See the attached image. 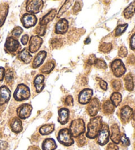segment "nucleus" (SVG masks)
Instances as JSON below:
<instances>
[{"instance_id": "obj_51", "label": "nucleus", "mask_w": 135, "mask_h": 150, "mask_svg": "<svg viewBox=\"0 0 135 150\" xmlns=\"http://www.w3.org/2000/svg\"><path fill=\"white\" fill-rule=\"evenodd\" d=\"M8 147V143L7 142L0 139V150H6Z\"/></svg>"}, {"instance_id": "obj_3", "label": "nucleus", "mask_w": 135, "mask_h": 150, "mask_svg": "<svg viewBox=\"0 0 135 150\" xmlns=\"http://www.w3.org/2000/svg\"><path fill=\"white\" fill-rule=\"evenodd\" d=\"M14 99L17 101H23L28 100L30 97V91L27 85L25 84L18 85L16 90L14 92Z\"/></svg>"}, {"instance_id": "obj_34", "label": "nucleus", "mask_w": 135, "mask_h": 150, "mask_svg": "<svg viewBox=\"0 0 135 150\" xmlns=\"http://www.w3.org/2000/svg\"><path fill=\"white\" fill-rule=\"evenodd\" d=\"M127 27H128V24L119 25L115 29V35L116 37H119V36H121L122 34H123L126 31Z\"/></svg>"}, {"instance_id": "obj_2", "label": "nucleus", "mask_w": 135, "mask_h": 150, "mask_svg": "<svg viewBox=\"0 0 135 150\" xmlns=\"http://www.w3.org/2000/svg\"><path fill=\"white\" fill-rule=\"evenodd\" d=\"M72 136L77 138L85 132V124L81 118L73 120L70 125L69 129Z\"/></svg>"}, {"instance_id": "obj_32", "label": "nucleus", "mask_w": 135, "mask_h": 150, "mask_svg": "<svg viewBox=\"0 0 135 150\" xmlns=\"http://www.w3.org/2000/svg\"><path fill=\"white\" fill-rule=\"evenodd\" d=\"M72 1H66L65 2V4L63 5V6H62L61 9H59L58 14V15H57V17L60 18L61 15L70 8V7L72 6Z\"/></svg>"}, {"instance_id": "obj_37", "label": "nucleus", "mask_w": 135, "mask_h": 150, "mask_svg": "<svg viewBox=\"0 0 135 150\" xmlns=\"http://www.w3.org/2000/svg\"><path fill=\"white\" fill-rule=\"evenodd\" d=\"M94 66L98 68L101 69H106L108 68L107 64L105 63V61L102 60L101 59H96L94 63Z\"/></svg>"}, {"instance_id": "obj_9", "label": "nucleus", "mask_w": 135, "mask_h": 150, "mask_svg": "<svg viewBox=\"0 0 135 150\" xmlns=\"http://www.w3.org/2000/svg\"><path fill=\"white\" fill-rule=\"evenodd\" d=\"M32 110V107L30 104H28V103L22 104L17 109L18 117L20 119H27L30 116Z\"/></svg>"}, {"instance_id": "obj_14", "label": "nucleus", "mask_w": 135, "mask_h": 150, "mask_svg": "<svg viewBox=\"0 0 135 150\" xmlns=\"http://www.w3.org/2000/svg\"><path fill=\"white\" fill-rule=\"evenodd\" d=\"M69 28V22L65 19H62L56 23L55 33L58 35H64L67 32Z\"/></svg>"}, {"instance_id": "obj_28", "label": "nucleus", "mask_w": 135, "mask_h": 150, "mask_svg": "<svg viewBox=\"0 0 135 150\" xmlns=\"http://www.w3.org/2000/svg\"><path fill=\"white\" fill-rule=\"evenodd\" d=\"M124 85L127 91H132L134 89V82L133 77L131 74H128L124 77Z\"/></svg>"}, {"instance_id": "obj_56", "label": "nucleus", "mask_w": 135, "mask_h": 150, "mask_svg": "<svg viewBox=\"0 0 135 150\" xmlns=\"http://www.w3.org/2000/svg\"><path fill=\"white\" fill-rule=\"evenodd\" d=\"M132 118H133V120H134V121H135V110L134 111V112H133V114H132Z\"/></svg>"}, {"instance_id": "obj_45", "label": "nucleus", "mask_w": 135, "mask_h": 150, "mask_svg": "<svg viewBox=\"0 0 135 150\" xmlns=\"http://www.w3.org/2000/svg\"><path fill=\"white\" fill-rule=\"evenodd\" d=\"M80 10H81V6H80L79 1H76L74 5L73 9H72L73 13L75 14H76L78 12H79Z\"/></svg>"}, {"instance_id": "obj_48", "label": "nucleus", "mask_w": 135, "mask_h": 150, "mask_svg": "<svg viewBox=\"0 0 135 150\" xmlns=\"http://www.w3.org/2000/svg\"><path fill=\"white\" fill-rule=\"evenodd\" d=\"M51 45L53 48H57L58 46L61 45V42L58 38H53V39L51 40Z\"/></svg>"}, {"instance_id": "obj_11", "label": "nucleus", "mask_w": 135, "mask_h": 150, "mask_svg": "<svg viewBox=\"0 0 135 150\" xmlns=\"http://www.w3.org/2000/svg\"><path fill=\"white\" fill-rule=\"evenodd\" d=\"M21 23L23 27L26 28L34 27L37 23V17L35 15L26 13L21 18Z\"/></svg>"}, {"instance_id": "obj_27", "label": "nucleus", "mask_w": 135, "mask_h": 150, "mask_svg": "<svg viewBox=\"0 0 135 150\" xmlns=\"http://www.w3.org/2000/svg\"><path fill=\"white\" fill-rule=\"evenodd\" d=\"M54 130H55V125L53 124H49V125H45L41 126L39 130V132L41 135L43 136L49 135L52 133Z\"/></svg>"}, {"instance_id": "obj_19", "label": "nucleus", "mask_w": 135, "mask_h": 150, "mask_svg": "<svg viewBox=\"0 0 135 150\" xmlns=\"http://www.w3.org/2000/svg\"><path fill=\"white\" fill-rule=\"evenodd\" d=\"M58 122L62 125L68 122L69 117V110L66 108H62L58 111Z\"/></svg>"}, {"instance_id": "obj_33", "label": "nucleus", "mask_w": 135, "mask_h": 150, "mask_svg": "<svg viewBox=\"0 0 135 150\" xmlns=\"http://www.w3.org/2000/svg\"><path fill=\"white\" fill-rule=\"evenodd\" d=\"M113 46L111 43H107V42H103L99 46V50L101 52L107 54L112 50Z\"/></svg>"}, {"instance_id": "obj_49", "label": "nucleus", "mask_w": 135, "mask_h": 150, "mask_svg": "<svg viewBox=\"0 0 135 150\" xmlns=\"http://www.w3.org/2000/svg\"><path fill=\"white\" fill-rule=\"evenodd\" d=\"M106 150H119V147L114 143H110L108 144Z\"/></svg>"}, {"instance_id": "obj_7", "label": "nucleus", "mask_w": 135, "mask_h": 150, "mask_svg": "<svg viewBox=\"0 0 135 150\" xmlns=\"http://www.w3.org/2000/svg\"><path fill=\"white\" fill-rule=\"evenodd\" d=\"M43 6L44 1L41 0H28L27 1L26 9L28 12L36 14L42 9Z\"/></svg>"}, {"instance_id": "obj_38", "label": "nucleus", "mask_w": 135, "mask_h": 150, "mask_svg": "<svg viewBox=\"0 0 135 150\" xmlns=\"http://www.w3.org/2000/svg\"><path fill=\"white\" fill-rule=\"evenodd\" d=\"M120 142H121V144L123 146H126V147L129 146L130 144H131V142H130L129 138H127V136L124 134H123L122 135H121Z\"/></svg>"}, {"instance_id": "obj_16", "label": "nucleus", "mask_w": 135, "mask_h": 150, "mask_svg": "<svg viewBox=\"0 0 135 150\" xmlns=\"http://www.w3.org/2000/svg\"><path fill=\"white\" fill-rule=\"evenodd\" d=\"M11 98V91L6 85L0 87V106L4 105L9 101Z\"/></svg>"}, {"instance_id": "obj_6", "label": "nucleus", "mask_w": 135, "mask_h": 150, "mask_svg": "<svg viewBox=\"0 0 135 150\" xmlns=\"http://www.w3.org/2000/svg\"><path fill=\"white\" fill-rule=\"evenodd\" d=\"M110 132L108 125H106V124H103V125H102V128H101L99 133L98 134V144H100V146H104V145L107 144L109 142V139H110Z\"/></svg>"}, {"instance_id": "obj_13", "label": "nucleus", "mask_w": 135, "mask_h": 150, "mask_svg": "<svg viewBox=\"0 0 135 150\" xmlns=\"http://www.w3.org/2000/svg\"><path fill=\"white\" fill-rule=\"evenodd\" d=\"M93 90L91 89H84L80 91L79 95V102L82 105H86L92 99Z\"/></svg>"}, {"instance_id": "obj_50", "label": "nucleus", "mask_w": 135, "mask_h": 150, "mask_svg": "<svg viewBox=\"0 0 135 150\" xmlns=\"http://www.w3.org/2000/svg\"><path fill=\"white\" fill-rule=\"evenodd\" d=\"M127 63L131 64V65H134V64H135V56L133 55V54L130 55L128 57V58H127Z\"/></svg>"}, {"instance_id": "obj_1", "label": "nucleus", "mask_w": 135, "mask_h": 150, "mask_svg": "<svg viewBox=\"0 0 135 150\" xmlns=\"http://www.w3.org/2000/svg\"><path fill=\"white\" fill-rule=\"evenodd\" d=\"M102 126V116H96L90 119L88 125V132L86 136L90 139H94L98 136Z\"/></svg>"}, {"instance_id": "obj_18", "label": "nucleus", "mask_w": 135, "mask_h": 150, "mask_svg": "<svg viewBox=\"0 0 135 150\" xmlns=\"http://www.w3.org/2000/svg\"><path fill=\"white\" fill-rule=\"evenodd\" d=\"M10 127L11 128V130L14 133L19 134L21 132L22 130V122L20 120V118L15 117L12 119L10 122Z\"/></svg>"}, {"instance_id": "obj_30", "label": "nucleus", "mask_w": 135, "mask_h": 150, "mask_svg": "<svg viewBox=\"0 0 135 150\" xmlns=\"http://www.w3.org/2000/svg\"><path fill=\"white\" fill-rule=\"evenodd\" d=\"M110 100L113 105L115 106V107H118L122 100V95L119 92H114L111 95Z\"/></svg>"}, {"instance_id": "obj_43", "label": "nucleus", "mask_w": 135, "mask_h": 150, "mask_svg": "<svg viewBox=\"0 0 135 150\" xmlns=\"http://www.w3.org/2000/svg\"><path fill=\"white\" fill-rule=\"evenodd\" d=\"M97 80L99 81V84H100V87L102 88L103 90H104V91H106V90L108 89V83H106L105 81L104 80H103L100 78H96Z\"/></svg>"}, {"instance_id": "obj_31", "label": "nucleus", "mask_w": 135, "mask_h": 150, "mask_svg": "<svg viewBox=\"0 0 135 150\" xmlns=\"http://www.w3.org/2000/svg\"><path fill=\"white\" fill-rule=\"evenodd\" d=\"M54 68H55V63H54V62L50 61L41 67V68L40 69V71L43 74H48L50 72H51Z\"/></svg>"}, {"instance_id": "obj_41", "label": "nucleus", "mask_w": 135, "mask_h": 150, "mask_svg": "<svg viewBox=\"0 0 135 150\" xmlns=\"http://www.w3.org/2000/svg\"><path fill=\"white\" fill-rule=\"evenodd\" d=\"M112 87L115 91H119L121 88V82L118 81V80H113L112 81Z\"/></svg>"}, {"instance_id": "obj_57", "label": "nucleus", "mask_w": 135, "mask_h": 150, "mask_svg": "<svg viewBox=\"0 0 135 150\" xmlns=\"http://www.w3.org/2000/svg\"><path fill=\"white\" fill-rule=\"evenodd\" d=\"M134 150H135V144H134Z\"/></svg>"}, {"instance_id": "obj_8", "label": "nucleus", "mask_w": 135, "mask_h": 150, "mask_svg": "<svg viewBox=\"0 0 135 150\" xmlns=\"http://www.w3.org/2000/svg\"><path fill=\"white\" fill-rule=\"evenodd\" d=\"M20 43L16 38L9 37L6 39L5 43V49L10 54H14L20 48Z\"/></svg>"}, {"instance_id": "obj_54", "label": "nucleus", "mask_w": 135, "mask_h": 150, "mask_svg": "<svg viewBox=\"0 0 135 150\" xmlns=\"http://www.w3.org/2000/svg\"><path fill=\"white\" fill-rule=\"evenodd\" d=\"M28 150H40V149L37 146H31L29 147Z\"/></svg>"}, {"instance_id": "obj_26", "label": "nucleus", "mask_w": 135, "mask_h": 150, "mask_svg": "<svg viewBox=\"0 0 135 150\" xmlns=\"http://www.w3.org/2000/svg\"><path fill=\"white\" fill-rule=\"evenodd\" d=\"M135 13V1H132L129 4V6L124 10L123 15L125 19H129L133 16Z\"/></svg>"}, {"instance_id": "obj_17", "label": "nucleus", "mask_w": 135, "mask_h": 150, "mask_svg": "<svg viewBox=\"0 0 135 150\" xmlns=\"http://www.w3.org/2000/svg\"><path fill=\"white\" fill-rule=\"evenodd\" d=\"M111 139L114 144H118L120 142L121 133L119 126L117 124H114L111 127Z\"/></svg>"}, {"instance_id": "obj_4", "label": "nucleus", "mask_w": 135, "mask_h": 150, "mask_svg": "<svg viewBox=\"0 0 135 150\" xmlns=\"http://www.w3.org/2000/svg\"><path fill=\"white\" fill-rule=\"evenodd\" d=\"M58 140L65 146H71L74 144V139L68 128L61 129L59 132Z\"/></svg>"}, {"instance_id": "obj_55", "label": "nucleus", "mask_w": 135, "mask_h": 150, "mask_svg": "<svg viewBox=\"0 0 135 150\" xmlns=\"http://www.w3.org/2000/svg\"><path fill=\"white\" fill-rule=\"evenodd\" d=\"M90 42H91V40H90V37H88L84 41V44L85 45H88V44H90Z\"/></svg>"}, {"instance_id": "obj_53", "label": "nucleus", "mask_w": 135, "mask_h": 150, "mask_svg": "<svg viewBox=\"0 0 135 150\" xmlns=\"http://www.w3.org/2000/svg\"><path fill=\"white\" fill-rule=\"evenodd\" d=\"M28 38H29V37H28V36L27 35H25L22 36L21 39H20V41H21L23 45H26L28 43Z\"/></svg>"}, {"instance_id": "obj_22", "label": "nucleus", "mask_w": 135, "mask_h": 150, "mask_svg": "<svg viewBox=\"0 0 135 150\" xmlns=\"http://www.w3.org/2000/svg\"><path fill=\"white\" fill-rule=\"evenodd\" d=\"M56 14H57V10L56 9H51V11H49L48 14L44 15V16L40 19V25H42V26L47 25L51 21L55 18Z\"/></svg>"}, {"instance_id": "obj_46", "label": "nucleus", "mask_w": 135, "mask_h": 150, "mask_svg": "<svg viewBox=\"0 0 135 150\" xmlns=\"http://www.w3.org/2000/svg\"><path fill=\"white\" fill-rule=\"evenodd\" d=\"M130 48L131 50H135V33L132 35L130 39Z\"/></svg>"}, {"instance_id": "obj_25", "label": "nucleus", "mask_w": 135, "mask_h": 150, "mask_svg": "<svg viewBox=\"0 0 135 150\" xmlns=\"http://www.w3.org/2000/svg\"><path fill=\"white\" fill-rule=\"evenodd\" d=\"M9 10V6L7 4L0 5V27H1L5 23L7 16Z\"/></svg>"}, {"instance_id": "obj_39", "label": "nucleus", "mask_w": 135, "mask_h": 150, "mask_svg": "<svg viewBox=\"0 0 135 150\" xmlns=\"http://www.w3.org/2000/svg\"><path fill=\"white\" fill-rule=\"evenodd\" d=\"M22 32H23V30L21 27H16L13 28V30H12L11 34L13 36V37L18 38L20 37V35L22 34Z\"/></svg>"}, {"instance_id": "obj_10", "label": "nucleus", "mask_w": 135, "mask_h": 150, "mask_svg": "<svg viewBox=\"0 0 135 150\" xmlns=\"http://www.w3.org/2000/svg\"><path fill=\"white\" fill-rule=\"evenodd\" d=\"M100 110V100H98L96 97H94L90 100V101L88 103L87 107L88 113L89 114L90 116H96L97 114Z\"/></svg>"}, {"instance_id": "obj_20", "label": "nucleus", "mask_w": 135, "mask_h": 150, "mask_svg": "<svg viewBox=\"0 0 135 150\" xmlns=\"http://www.w3.org/2000/svg\"><path fill=\"white\" fill-rule=\"evenodd\" d=\"M46 56H47V53H46V51L43 50L38 52L32 62V68L34 69H36L40 67L46 58Z\"/></svg>"}, {"instance_id": "obj_23", "label": "nucleus", "mask_w": 135, "mask_h": 150, "mask_svg": "<svg viewBox=\"0 0 135 150\" xmlns=\"http://www.w3.org/2000/svg\"><path fill=\"white\" fill-rule=\"evenodd\" d=\"M18 58L26 64H29L32 59V56L27 48L23 49L18 54Z\"/></svg>"}, {"instance_id": "obj_47", "label": "nucleus", "mask_w": 135, "mask_h": 150, "mask_svg": "<svg viewBox=\"0 0 135 150\" xmlns=\"http://www.w3.org/2000/svg\"><path fill=\"white\" fill-rule=\"evenodd\" d=\"M96 59H97L96 57L94 54H92V55H90L89 56V58H88V62H87L88 64H89V65H90V66L94 65V63H95Z\"/></svg>"}, {"instance_id": "obj_52", "label": "nucleus", "mask_w": 135, "mask_h": 150, "mask_svg": "<svg viewBox=\"0 0 135 150\" xmlns=\"http://www.w3.org/2000/svg\"><path fill=\"white\" fill-rule=\"evenodd\" d=\"M6 70L3 67H0V81H2L5 77Z\"/></svg>"}, {"instance_id": "obj_36", "label": "nucleus", "mask_w": 135, "mask_h": 150, "mask_svg": "<svg viewBox=\"0 0 135 150\" xmlns=\"http://www.w3.org/2000/svg\"><path fill=\"white\" fill-rule=\"evenodd\" d=\"M46 32V26H42V25H39L35 29V33L37 34V36L38 37H43L45 35Z\"/></svg>"}, {"instance_id": "obj_44", "label": "nucleus", "mask_w": 135, "mask_h": 150, "mask_svg": "<svg viewBox=\"0 0 135 150\" xmlns=\"http://www.w3.org/2000/svg\"><path fill=\"white\" fill-rule=\"evenodd\" d=\"M65 104L66 106H68V107H71V106L73 105V97L71 95L67 96L65 100Z\"/></svg>"}, {"instance_id": "obj_40", "label": "nucleus", "mask_w": 135, "mask_h": 150, "mask_svg": "<svg viewBox=\"0 0 135 150\" xmlns=\"http://www.w3.org/2000/svg\"><path fill=\"white\" fill-rule=\"evenodd\" d=\"M119 56L121 57V58H124L127 56L128 54V51H127V49L125 46H121V47L119 48V52H118Z\"/></svg>"}, {"instance_id": "obj_24", "label": "nucleus", "mask_w": 135, "mask_h": 150, "mask_svg": "<svg viewBox=\"0 0 135 150\" xmlns=\"http://www.w3.org/2000/svg\"><path fill=\"white\" fill-rule=\"evenodd\" d=\"M41 147L43 150H56L57 148V144L53 139L47 138L44 139Z\"/></svg>"}, {"instance_id": "obj_35", "label": "nucleus", "mask_w": 135, "mask_h": 150, "mask_svg": "<svg viewBox=\"0 0 135 150\" xmlns=\"http://www.w3.org/2000/svg\"><path fill=\"white\" fill-rule=\"evenodd\" d=\"M5 78H6V81L9 83H11L14 79V72L11 69H8L6 72L5 74Z\"/></svg>"}, {"instance_id": "obj_29", "label": "nucleus", "mask_w": 135, "mask_h": 150, "mask_svg": "<svg viewBox=\"0 0 135 150\" xmlns=\"http://www.w3.org/2000/svg\"><path fill=\"white\" fill-rule=\"evenodd\" d=\"M103 112L107 115H111L115 111V106L113 105L110 100H107L103 104Z\"/></svg>"}, {"instance_id": "obj_21", "label": "nucleus", "mask_w": 135, "mask_h": 150, "mask_svg": "<svg viewBox=\"0 0 135 150\" xmlns=\"http://www.w3.org/2000/svg\"><path fill=\"white\" fill-rule=\"evenodd\" d=\"M44 79L45 77L43 75L40 74L36 76L34 80V85L36 88V92L39 93L44 89V87H45V84H44Z\"/></svg>"}, {"instance_id": "obj_42", "label": "nucleus", "mask_w": 135, "mask_h": 150, "mask_svg": "<svg viewBox=\"0 0 135 150\" xmlns=\"http://www.w3.org/2000/svg\"><path fill=\"white\" fill-rule=\"evenodd\" d=\"M86 139L85 136L82 134V135L79 136L77 137V144L79 145L80 146H82L86 144Z\"/></svg>"}, {"instance_id": "obj_12", "label": "nucleus", "mask_w": 135, "mask_h": 150, "mask_svg": "<svg viewBox=\"0 0 135 150\" xmlns=\"http://www.w3.org/2000/svg\"><path fill=\"white\" fill-rule=\"evenodd\" d=\"M43 43V40L41 37L37 35H33L30 37L29 44L30 53H34L40 49L41 45Z\"/></svg>"}, {"instance_id": "obj_5", "label": "nucleus", "mask_w": 135, "mask_h": 150, "mask_svg": "<svg viewBox=\"0 0 135 150\" xmlns=\"http://www.w3.org/2000/svg\"><path fill=\"white\" fill-rule=\"evenodd\" d=\"M111 68L113 75L117 77H120L125 74L126 68L120 59H116L113 60L111 64Z\"/></svg>"}, {"instance_id": "obj_15", "label": "nucleus", "mask_w": 135, "mask_h": 150, "mask_svg": "<svg viewBox=\"0 0 135 150\" xmlns=\"http://www.w3.org/2000/svg\"><path fill=\"white\" fill-rule=\"evenodd\" d=\"M133 114V110L129 107V106H124L121 109L120 112V118L123 123L129 122Z\"/></svg>"}]
</instances>
